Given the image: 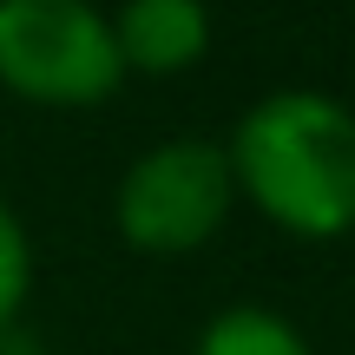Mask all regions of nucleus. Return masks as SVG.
Listing matches in <instances>:
<instances>
[{"label": "nucleus", "mask_w": 355, "mask_h": 355, "mask_svg": "<svg viewBox=\"0 0 355 355\" xmlns=\"http://www.w3.org/2000/svg\"><path fill=\"white\" fill-rule=\"evenodd\" d=\"M33 296V237H26L20 211L0 198V329H13Z\"/></svg>", "instance_id": "423d86ee"}, {"label": "nucleus", "mask_w": 355, "mask_h": 355, "mask_svg": "<svg viewBox=\"0 0 355 355\" xmlns=\"http://www.w3.org/2000/svg\"><path fill=\"white\" fill-rule=\"evenodd\" d=\"M0 86L46 112L105 105L125 86L112 13L92 0H0Z\"/></svg>", "instance_id": "f03ea898"}, {"label": "nucleus", "mask_w": 355, "mask_h": 355, "mask_svg": "<svg viewBox=\"0 0 355 355\" xmlns=\"http://www.w3.org/2000/svg\"><path fill=\"white\" fill-rule=\"evenodd\" d=\"M237 211V184H230L224 145L178 132L125 165L112 191V230L125 250L139 257H191L217 237Z\"/></svg>", "instance_id": "7ed1b4c3"}, {"label": "nucleus", "mask_w": 355, "mask_h": 355, "mask_svg": "<svg viewBox=\"0 0 355 355\" xmlns=\"http://www.w3.org/2000/svg\"><path fill=\"white\" fill-rule=\"evenodd\" d=\"M0 355H46V343H40V336H26L20 322H13V329H0Z\"/></svg>", "instance_id": "0eeeda50"}, {"label": "nucleus", "mask_w": 355, "mask_h": 355, "mask_svg": "<svg viewBox=\"0 0 355 355\" xmlns=\"http://www.w3.org/2000/svg\"><path fill=\"white\" fill-rule=\"evenodd\" d=\"M191 355H316V343L270 303H230L191 336Z\"/></svg>", "instance_id": "39448f33"}, {"label": "nucleus", "mask_w": 355, "mask_h": 355, "mask_svg": "<svg viewBox=\"0 0 355 355\" xmlns=\"http://www.w3.org/2000/svg\"><path fill=\"white\" fill-rule=\"evenodd\" d=\"M112 40L125 73H184L211 53V7L204 0H125L112 13Z\"/></svg>", "instance_id": "20e7f679"}, {"label": "nucleus", "mask_w": 355, "mask_h": 355, "mask_svg": "<svg viewBox=\"0 0 355 355\" xmlns=\"http://www.w3.org/2000/svg\"><path fill=\"white\" fill-rule=\"evenodd\" d=\"M237 204L303 243L355 230V112L336 92L277 86L224 139Z\"/></svg>", "instance_id": "f257e3e1"}]
</instances>
